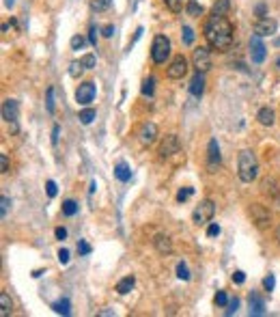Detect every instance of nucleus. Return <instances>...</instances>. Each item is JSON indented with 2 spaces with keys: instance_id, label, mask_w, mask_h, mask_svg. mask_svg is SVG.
Returning a JSON list of instances; mask_svg holds the SVG:
<instances>
[{
  "instance_id": "f257e3e1",
  "label": "nucleus",
  "mask_w": 280,
  "mask_h": 317,
  "mask_svg": "<svg viewBox=\"0 0 280 317\" xmlns=\"http://www.w3.org/2000/svg\"><path fill=\"white\" fill-rule=\"evenodd\" d=\"M202 35H205L207 44L213 50L226 52L231 47V44H233V24L226 20V15H211L205 22Z\"/></svg>"
},
{
  "instance_id": "f03ea898",
  "label": "nucleus",
  "mask_w": 280,
  "mask_h": 317,
  "mask_svg": "<svg viewBox=\"0 0 280 317\" xmlns=\"http://www.w3.org/2000/svg\"><path fill=\"white\" fill-rule=\"evenodd\" d=\"M237 173H240V179L243 183L254 181L259 175V160L250 149H243L240 153V160H237Z\"/></svg>"
},
{
  "instance_id": "7ed1b4c3",
  "label": "nucleus",
  "mask_w": 280,
  "mask_h": 317,
  "mask_svg": "<svg viewBox=\"0 0 280 317\" xmlns=\"http://www.w3.org/2000/svg\"><path fill=\"white\" fill-rule=\"evenodd\" d=\"M170 56V39L166 35H156L151 44V58L156 65H164Z\"/></svg>"
},
{
  "instance_id": "20e7f679",
  "label": "nucleus",
  "mask_w": 280,
  "mask_h": 317,
  "mask_svg": "<svg viewBox=\"0 0 280 317\" xmlns=\"http://www.w3.org/2000/svg\"><path fill=\"white\" fill-rule=\"evenodd\" d=\"M213 214H216V203H213L211 199H202L194 209L192 220L196 225H207V223H211Z\"/></svg>"
},
{
  "instance_id": "39448f33",
  "label": "nucleus",
  "mask_w": 280,
  "mask_h": 317,
  "mask_svg": "<svg viewBox=\"0 0 280 317\" xmlns=\"http://www.w3.org/2000/svg\"><path fill=\"white\" fill-rule=\"evenodd\" d=\"M192 63H194V67L196 71H209L211 69V52H209V47H202L199 45L196 50L192 52Z\"/></svg>"
},
{
  "instance_id": "423d86ee",
  "label": "nucleus",
  "mask_w": 280,
  "mask_h": 317,
  "mask_svg": "<svg viewBox=\"0 0 280 317\" xmlns=\"http://www.w3.org/2000/svg\"><path fill=\"white\" fill-rule=\"evenodd\" d=\"M2 119L11 123V132H17V119H20V104H17V99H4Z\"/></svg>"
},
{
  "instance_id": "0eeeda50",
  "label": "nucleus",
  "mask_w": 280,
  "mask_h": 317,
  "mask_svg": "<svg viewBox=\"0 0 280 317\" xmlns=\"http://www.w3.org/2000/svg\"><path fill=\"white\" fill-rule=\"evenodd\" d=\"M188 74V58L186 56H175L172 58V63L168 65V69H166V76L170 78V80H179Z\"/></svg>"
},
{
  "instance_id": "6e6552de",
  "label": "nucleus",
  "mask_w": 280,
  "mask_h": 317,
  "mask_svg": "<svg viewBox=\"0 0 280 317\" xmlns=\"http://www.w3.org/2000/svg\"><path fill=\"white\" fill-rule=\"evenodd\" d=\"M95 93H97L95 82H82V85L78 87V91H76V101L82 104V106H88L95 99Z\"/></svg>"
},
{
  "instance_id": "1a4fd4ad",
  "label": "nucleus",
  "mask_w": 280,
  "mask_h": 317,
  "mask_svg": "<svg viewBox=\"0 0 280 317\" xmlns=\"http://www.w3.org/2000/svg\"><path fill=\"white\" fill-rule=\"evenodd\" d=\"M138 140L142 142V145H153L156 142V138H158V125L156 123H151V121H147V123H142L140 128H138Z\"/></svg>"
},
{
  "instance_id": "9d476101",
  "label": "nucleus",
  "mask_w": 280,
  "mask_h": 317,
  "mask_svg": "<svg viewBox=\"0 0 280 317\" xmlns=\"http://www.w3.org/2000/svg\"><path fill=\"white\" fill-rule=\"evenodd\" d=\"M179 138H177L175 134H168V136H164V140H162V145H160V158H170V155H175V153H179Z\"/></svg>"
},
{
  "instance_id": "9b49d317",
  "label": "nucleus",
  "mask_w": 280,
  "mask_h": 317,
  "mask_svg": "<svg viewBox=\"0 0 280 317\" xmlns=\"http://www.w3.org/2000/svg\"><path fill=\"white\" fill-rule=\"evenodd\" d=\"M261 188H263V194H267L270 199L280 207V181L276 177H267L261 181Z\"/></svg>"
},
{
  "instance_id": "f8f14e48",
  "label": "nucleus",
  "mask_w": 280,
  "mask_h": 317,
  "mask_svg": "<svg viewBox=\"0 0 280 317\" xmlns=\"http://www.w3.org/2000/svg\"><path fill=\"white\" fill-rule=\"evenodd\" d=\"M278 24L276 20H272V17H259L257 24H254V35H259V37H270V35L276 33Z\"/></svg>"
},
{
  "instance_id": "ddd939ff",
  "label": "nucleus",
  "mask_w": 280,
  "mask_h": 317,
  "mask_svg": "<svg viewBox=\"0 0 280 317\" xmlns=\"http://www.w3.org/2000/svg\"><path fill=\"white\" fill-rule=\"evenodd\" d=\"M250 56H252V61L257 65L265 61V45H263L259 35H252V37H250Z\"/></svg>"
},
{
  "instance_id": "4468645a",
  "label": "nucleus",
  "mask_w": 280,
  "mask_h": 317,
  "mask_svg": "<svg viewBox=\"0 0 280 317\" xmlns=\"http://www.w3.org/2000/svg\"><path fill=\"white\" fill-rule=\"evenodd\" d=\"M250 218L254 220L257 226L270 225V212H267V207L259 205V203H252V205H250Z\"/></svg>"
},
{
  "instance_id": "2eb2a0df",
  "label": "nucleus",
  "mask_w": 280,
  "mask_h": 317,
  "mask_svg": "<svg viewBox=\"0 0 280 317\" xmlns=\"http://www.w3.org/2000/svg\"><path fill=\"white\" fill-rule=\"evenodd\" d=\"M207 153H209V155H207V166H209V173H216V169L220 166V147H218L216 138L209 140Z\"/></svg>"
},
{
  "instance_id": "dca6fc26",
  "label": "nucleus",
  "mask_w": 280,
  "mask_h": 317,
  "mask_svg": "<svg viewBox=\"0 0 280 317\" xmlns=\"http://www.w3.org/2000/svg\"><path fill=\"white\" fill-rule=\"evenodd\" d=\"M202 91H205V76H202V71H196L192 82H190V93H192L194 97H200Z\"/></svg>"
},
{
  "instance_id": "f3484780",
  "label": "nucleus",
  "mask_w": 280,
  "mask_h": 317,
  "mask_svg": "<svg viewBox=\"0 0 280 317\" xmlns=\"http://www.w3.org/2000/svg\"><path fill=\"white\" fill-rule=\"evenodd\" d=\"M250 313L252 315H265V300L263 298H261L257 291H252V294H250Z\"/></svg>"
},
{
  "instance_id": "a211bd4d",
  "label": "nucleus",
  "mask_w": 280,
  "mask_h": 317,
  "mask_svg": "<svg viewBox=\"0 0 280 317\" xmlns=\"http://www.w3.org/2000/svg\"><path fill=\"white\" fill-rule=\"evenodd\" d=\"M153 246L160 255H170L172 253V242L168 235H156V240H153Z\"/></svg>"
},
{
  "instance_id": "6ab92c4d",
  "label": "nucleus",
  "mask_w": 280,
  "mask_h": 317,
  "mask_svg": "<svg viewBox=\"0 0 280 317\" xmlns=\"http://www.w3.org/2000/svg\"><path fill=\"white\" fill-rule=\"evenodd\" d=\"M134 285H136V278L134 276H125V278H121L117 283V294H121V296H125V294H129V291L134 289Z\"/></svg>"
},
{
  "instance_id": "aec40b11",
  "label": "nucleus",
  "mask_w": 280,
  "mask_h": 317,
  "mask_svg": "<svg viewBox=\"0 0 280 317\" xmlns=\"http://www.w3.org/2000/svg\"><path fill=\"white\" fill-rule=\"evenodd\" d=\"M115 177L119 181H129V177H132V171H129V166L125 162H119L115 166Z\"/></svg>"
},
{
  "instance_id": "412c9836",
  "label": "nucleus",
  "mask_w": 280,
  "mask_h": 317,
  "mask_svg": "<svg viewBox=\"0 0 280 317\" xmlns=\"http://www.w3.org/2000/svg\"><path fill=\"white\" fill-rule=\"evenodd\" d=\"M257 119H259V123L261 125H267V128H270V125H274V121H276V119H274V110L272 108H261L259 110V115H257Z\"/></svg>"
},
{
  "instance_id": "4be33fe9",
  "label": "nucleus",
  "mask_w": 280,
  "mask_h": 317,
  "mask_svg": "<svg viewBox=\"0 0 280 317\" xmlns=\"http://www.w3.org/2000/svg\"><path fill=\"white\" fill-rule=\"evenodd\" d=\"M231 11V0H216L211 7V15H226Z\"/></svg>"
},
{
  "instance_id": "5701e85b",
  "label": "nucleus",
  "mask_w": 280,
  "mask_h": 317,
  "mask_svg": "<svg viewBox=\"0 0 280 317\" xmlns=\"http://www.w3.org/2000/svg\"><path fill=\"white\" fill-rule=\"evenodd\" d=\"M52 309H54L56 313H61V315H69V313H71V304H69L67 298H63V300L54 302V304H52Z\"/></svg>"
},
{
  "instance_id": "b1692460",
  "label": "nucleus",
  "mask_w": 280,
  "mask_h": 317,
  "mask_svg": "<svg viewBox=\"0 0 280 317\" xmlns=\"http://www.w3.org/2000/svg\"><path fill=\"white\" fill-rule=\"evenodd\" d=\"M95 117H97V112H95V108H84V110H82L80 115H78V119H80V121L84 123V125L93 123V121H95Z\"/></svg>"
},
{
  "instance_id": "393cba45",
  "label": "nucleus",
  "mask_w": 280,
  "mask_h": 317,
  "mask_svg": "<svg viewBox=\"0 0 280 317\" xmlns=\"http://www.w3.org/2000/svg\"><path fill=\"white\" fill-rule=\"evenodd\" d=\"M153 91H156V78L149 76L145 82H142V95H147V97H151Z\"/></svg>"
},
{
  "instance_id": "a878e982",
  "label": "nucleus",
  "mask_w": 280,
  "mask_h": 317,
  "mask_svg": "<svg viewBox=\"0 0 280 317\" xmlns=\"http://www.w3.org/2000/svg\"><path fill=\"white\" fill-rule=\"evenodd\" d=\"M186 11H188V15H192V17H199L202 15V7L196 0H188V4H186Z\"/></svg>"
},
{
  "instance_id": "bb28decb",
  "label": "nucleus",
  "mask_w": 280,
  "mask_h": 317,
  "mask_svg": "<svg viewBox=\"0 0 280 317\" xmlns=\"http://www.w3.org/2000/svg\"><path fill=\"white\" fill-rule=\"evenodd\" d=\"M63 214H65V216H76V214H78V203L67 199V201L63 203Z\"/></svg>"
},
{
  "instance_id": "cd10ccee",
  "label": "nucleus",
  "mask_w": 280,
  "mask_h": 317,
  "mask_svg": "<svg viewBox=\"0 0 280 317\" xmlns=\"http://www.w3.org/2000/svg\"><path fill=\"white\" fill-rule=\"evenodd\" d=\"M162 2L166 4V9L172 11V13H181V9H183V0H162Z\"/></svg>"
},
{
  "instance_id": "c85d7f7f",
  "label": "nucleus",
  "mask_w": 280,
  "mask_h": 317,
  "mask_svg": "<svg viewBox=\"0 0 280 317\" xmlns=\"http://www.w3.org/2000/svg\"><path fill=\"white\" fill-rule=\"evenodd\" d=\"M177 278L190 280V270H188V263H186V261H179V263H177Z\"/></svg>"
},
{
  "instance_id": "c756f323",
  "label": "nucleus",
  "mask_w": 280,
  "mask_h": 317,
  "mask_svg": "<svg viewBox=\"0 0 280 317\" xmlns=\"http://www.w3.org/2000/svg\"><path fill=\"white\" fill-rule=\"evenodd\" d=\"M82 71H84V65H82V61H74L69 65V76L71 78H80Z\"/></svg>"
},
{
  "instance_id": "7c9ffc66",
  "label": "nucleus",
  "mask_w": 280,
  "mask_h": 317,
  "mask_svg": "<svg viewBox=\"0 0 280 317\" xmlns=\"http://www.w3.org/2000/svg\"><path fill=\"white\" fill-rule=\"evenodd\" d=\"M0 304H2V311H0V313H2V317L11 315V307H13V304H11V300H9L7 294H0Z\"/></svg>"
},
{
  "instance_id": "2f4dec72",
  "label": "nucleus",
  "mask_w": 280,
  "mask_h": 317,
  "mask_svg": "<svg viewBox=\"0 0 280 317\" xmlns=\"http://www.w3.org/2000/svg\"><path fill=\"white\" fill-rule=\"evenodd\" d=\"M45 106H47V112H54V89H47L45 93Z\"/></svg>"
},
{
  "instance_id": "473e14b6",
  "label": "nucleus",
  "mask_w": 280,
  "mask_h": 317,
  "mask_svg": "<svg viewBox=\"0 0 280 317\" xmlns=\"http://www.w3.org/2000/svg\"><path fill=\"white\" fill-rule=\"evenodd\" d=\"M110 4H112V0H93L91 7H93V11H106Z\"/></svg>"
},
{
  "instance_id": "72a5a7b5",
  "label": "nucleus",
  "mask_w": 280,
  "mask_h": 317,
  "mask_svg": "<svg viewBox=\"0 0 280 317\" xmlns=\"http://www.w3.org/2000/svg\"><path fill=\"white\" fill-rule=\"evenodd\" d=\"M192 192H194V188H181L179 192H177V201H179V203L188 201L190 196H192Z\"/></svg>"
},
{
  "instance_id": "f704fd0d",
  "label": "nucleus",
  "mask_w": 280,
  "mask_h": 317,
  "mask_svg": "<svg viewBox=\"0 0 280 317\" xmlns=\"http://www.w3.org/2000/svg\"><path fill=\"white\" fill-rule=\"evenodd\" d=\"M80 61H82V65H84V69H93L95 63H97V58H95V54H86V56H82Z\"/></svg>"
},
{
  "instance_id": "c9c22d12",
  "label": "nucleus",
  "mask_w": 280,
  "mask_h": 317,
  "mask_svg": "<svg viewBox=\"0 0 280 317\" xmlns=\"http://www.w3.org/2000/svg\"><path fill=\"white\" fill-rule=\"evenodd\" d=\"M183 41H186V45L194 44V31L190 26H183Z\"/></svg>"
},
{
  "instance_id": "e433bc0d",
  "label": "nucleus",
  "mask_w": 280,
  "mask_h": 317,
  "mask_svg": "<svg viewBox=\"0 0 280 317\" xmlns=\"http://www.w3.org/2000/svg\"><path fill=\"white\" fill-rule=\"evenodd\" d=\"M216 304L218 307H229V296H226V291H218L216 294Z\"/></svg>"
},
{
  "instance_id": "4c0bfd02",
  "label": "nucleus",
  "mask_w": 280,
  "mask_h": 317,
  "mask_svg": "<svg viewBox=\"0 0 280 317\" xmlns=\"http://www.w3.org/2000/svg\"><path fill=\"white\" fill-rule=\"evenodd\" d=\"M86 44V39L82 37V35H76V37H71V47H74V50H80L82 45Z\"/></svg>"
},
{
  "instance_id": "58836bf2",
  "label": "nucleus",
  "mask_w": 280,
  "mask_h": 317,
  "mask_svg": "<svg viewBox=\"0 0 280 317\" xmlns=\"http://www.w3.org/2000/svg\"><path fill=\"white\" fill-rule=\"evenodd\" d=\"M9 205H11V201L7 199V196H2V199H0V216H2V218H7Z\"/></svg>"
},
{
  "instance_id": "ea45409f",
  "label": "nucleus",
  "mask_w": 280,
  "mask_h": 317,
  "mask_svg": "<svg viewBox=\"0 0 280 317\" xmlns=\"http://www.w3.org/2000/svg\"><path fill=\"white\" fill-rule=\"evenodd\" d=\"M274 285H276V278H274V274H267V276L263 278V287H265V291H274Z\"/></svg>"
},
{
  "instance_id": "a19ab883",
  "label": "nucleus",
  "mask_w": 280,
  "mask_h": 317,
  "mask_svg": "<svg viewBox=\"0 0 280 317\" xmlns=\"http://www.w3.org/2000/svg\"><path fill=\"white\" fill-rule=\"evenodd\" d=\"M78 253L80 255H88L91 253V244H88L86 240H78Z\"/></svg>"
},
{
  "instance_id": "79ce46f5",
  "label": "nucleus",
  "mask_w": 280,
  "mask_h": 317,
  "mask_svg": "<svg viewBox=\"0 0 280 317\" xmlns=\"http://www.w3.org/2000/svg\"><path fill=\"white\" fill-rule=\"evenodd\" d=\"M45 190H47V196H50V199H52V196H56V192H58V188H56V183H54V181H52V179H50V181H47V183H45Z\"/></svg>"
},
{
  "instance_id": "37998d69",
  "label": "nucleus",
  "mask_w": 280,
  "mask_h": 317,
  "mask_svg": "<svg viewBox=\"0 0 280 317\" xmlns=\"http://www.w3.org/2000/svg\"><path fill=\"white\" fill-rule=\"evenodd\" d=\"M0 173H9V158L7 155H0Z\"/></svg>"
},
{
  "instance_id": "c03bdc74",
  "label": "nucleus",
  "mask_w": 280,
  "mask_h": 317,
  "mask_svg": "<svg viewBox=\"0 0 280 317\" xmlns=\"http://www.w3.org/2000/svg\"><path fill=\"white\" fill-rule=\"evenodd\" d=\"M237 307H240V300H237V298H233V300L229 302V309H226V315H233L235 311H237Z\"/></svg>"
},
{
  "instance_id": "a18cd8bd",
  "label": "nucleus",
  "mask_w": 280,
  "mask_h": 317,
  "mask_svg": "<svg viewBox=\"0 0 280 317\" xmlns=\"http://www.w3.org/2000/svg\"><path fill=\"white\" fill-rule=\"evenodd\" d=\"M207 235H209V237H216V235H220V226H218L216 223H213V225H209V226H207Z\"/></svg>"
},
{
  "instance_id": "49530a36",
  "label": "nucleus",
  "mask_w": 280,
  "mask_h": 317,
  "mask_svg": "<svg viewBox=\"0 0 280 317\" xmlns=\"http://www.w3.org/2000/svg\"><path fill=\"white\" fill-rule=\"evenodd\" d=\"M243 280H246V274H243L241 270H237V272H233V283H237V285H241Z\"/></svg>"
},
{
  "instance_id": "de8ad7c7",
  "label": "nucleus",
  "mask_w": 280,
  "mask_h": 317,
  "mask_svg": "<svg viewBox=\"0 0 280 317\" xmlns=\"http://www.w3.org/2000/svg\"><path fill=\"white\" fill-rule=\"evenodd\" d=\"M58 261H61V263H67V261H69V250H67V248H61V250H58Z\"/></svg>"
},
{
  "instance_id": "09e8293b",
  "label": "nucleus",
  "mask_w": 280,
  "mask_h": 317,
  "mask_svg": "<svg viewBox=\"0 0 280 317\" xmlns=\"http://www.w3.org/2000/svg\"><path fill=\"white\" fill-rule=\"evenodd\" d=\"M97 28H95V26H91V31H88V41H91V44L95 45V44H97Z\"/></svg>"
},
{
  "instance_id": "8fccbe9b",
  "label": "nucleus",
  "mask_w": 280,
  "mask_h": 317,
  "mask_svg": "<svg viewBox=\"0 0 280 317\" xmlns=\"http://www.w3.org/2000/svg\"><path fill=\"white\" fill-rule=\"evenodd\" d=\"M56 237L58 240H65V237H67V229H63V226H56Z\"/></svg>"
},
{
  "instance_id": "3c124183",
  "label": "nucleus",
  "mask_w": 280,
  "mask_h": 317,
  "mask_svg": "<svg viewBox=\"0 0 280 317\" xmlns=\"http://www.w3.org/2000/svg\"><path fill=\"white\" fill-rule=\"evenodd\" d=\"M58 132H61V128L54 125V130H52V145H56V142H58Z\"/></svg>"
},
{
  "instance_id": "603ef678",
  "label": "nucleus",
  "mask_w": 280,
  "mask_h": 317,
  "mask_svg": "<svg viewBox=\"0 0 280 317\" xmlns=\"http://www.w3.org/2000/svg\"><path fill=\"white\" fill-rule=\"evenodd\" d=\"M104 37H112V35H115V26H104Z\"/></svg>"
},
{
  "instance_id": "864d4df0",
  "label": "nucleus",
  "mask_w": 280,
  "mask_h": 317,
  "mask_svg": "<svg viewBox=\"0 0 280 317\" xmlns=\"http://www.w3.org/2000/svg\"><path fill=\"white\" fill-rule=\"evenodd\" d=\"M265 11H267L265 4H259V7H257V15L259 17H265Z\"/></svg>"
},
{
  "instance_id": "5fc2aeb1",
  "label": "nucleus",
  "mask_w": 280,
  "mask_h": 317,
  "mask_svg": "<svg viewBox=\"0 0 280 317\" xmlns=\"http://www.w3.org/2000/svg\"><path fill=\"white\" fill-rule=\"evenodd\" d=\"M276 240H278V244H280V225H278V229H276Z\"/></svg>"
},
{
  "instance_id": "6e6d98bb",
  "label": "nucleus",
  "mask_w": 280,
  "mask_h": 317,
  "mask_svg": "<svg viewBox=\"0 0 280 317\" xmlns=\"http://www.w3.org/2000/svg\"><path fill=\"white\" fill-rule=\"evenodd\" d=\"M4 4H7V7H13V0H4Z\"/></svg>"
},
{
  "instance_id": "4d7b16f0",
  "label": "nucleus",
  "mask_w": 280,
  "mask_h": 317,
  "mask_svg": "<svg viewBox=\"0 0 280 317\" xmlns=\"http://www.w3.org/2000/svg\"><path fill=\"white\" fill-rule=\"evenodd\" d=\"M276 45H280V39H276Z\"/></svg>"
},
{
  "instance_id": "13d9d810",
  "label": "nucleus",
  "mask_w": 280,
  "mask_h": 317,
  "mask_svg": "<svg viewBox=\"0 0 280 317\" xmlns=\"http://www.w3.org/2000/svg\"><path fill=\"white\" fill-rule=\"evenodd\" d=\"M278 67H280V58H278Z\"/></svg>"
}]
</instances>
